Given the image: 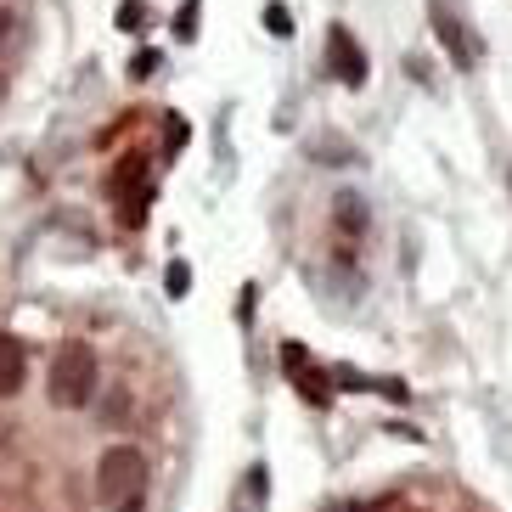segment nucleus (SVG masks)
I'll return each instance as SVG.
<instances>
[{"mask_svg": "<svg viewBox=\"0 0 512 512\" xmlns=\"http://www.w3.org/2000/svg\"><path fill=\"white\" fill-rule=\"evenodd\" d=\"M293 383H299V394L310 400V406H327V400H332V377H327V372H316V366L293 372Z\"/></svg>", "mask_w": 512, "mask_h": 512, "instance_id": "8", "label": "nucleus"}, {"mask_svg": "<svg viewBox=\"0 0 512 512\" xmlns=\"http://www.w3.org/2000/svg\"><path fill=\"white\" fill-rule=\"evenodd\" d=\"M164 287H169V299H181L186 287H192V271H186L181 259H175V265H169V276H164Z\"/></svg>", "mask_w": 512, "mask_h": 512, "instance_id": "12", "label": "nucleus"}, {"mask_svg": "<svg viewBox=\"0 0 512 512\" xmlns=\"http://www.w3.org/2000/svg\"><path fill=\"white\" fill-rule=\"evenodd\" d=\"M147 209H152V186L130 192V197H124V226H141V220H147Z\"/></svg>", "mask_w": 512, "mask_h": 512, "instance_id": "10", "label": "nucleus"}, {"mask_svg": "<svg viewBox=\"0 0 512 512\" xmlns=\"http://www.w3.org/2000/svg\"><path fill=\"white\" fill-rule=\"evenodd\" d=\"M327 512H366V501H338V507H327Z\"/></svg>", "mask_w": 512, "mask_h": 512, "instance_id": "16", "label": "nucleus"}, {"mask_svg": "<svg viewBox=\"0 0 512 512\" xmlns=\"http://www.w3.org/2000/svg\"><path fill=\"white\" fill-rule=\"evenodd\" d=\"M141 484H147V456L136 445H107L102 462H96V496L107 507H124V501L141 496Z\"/></svg>", "mask_w": 512, "mask_h": 512, "instance_id": "2", "label": "nucleus"}, {"mask_svg": "<svg viewBox=\"0 0 512 512\" xmlns=\"http://www.w3.org/2000/svg\"><path fill=\"white\" fill-rule=\"evenodd\" d=\"M332 209H338V231H344V237H361L366 231V197L361 192H338Z\"/></svg>", "mask_w": 512, "mask_h": 512, "instance_id": "7", "label": "nucleus"}, {"mask_svg": "<svg viewBox=\"0 0 512 512\" xmlns=\"http://www.w3.org/2000/svg\"><path fill=\"white\" fill-rule=\"evenodd\" d=\"M152 68H158V51H136V57H130V79H147Z\"/></svg>", "mask_w": 512, "mask_h": 512, "instance_id": "15", "label": "nucleus"}, {"mask_svg": "<svg viewBox=\"0 0 512 512\" xmlns=\"http://www.w3.org/2000/svg\"><path fill=\"white\" fill-rule=\"evenodd\" d=\"M434 29H439V40H445V51H451L456 68H467V62H473V51H467V34H462V23H456V17L439 6V0H434Z\"/></svg>", "mask_w": 512, "mask_h": 512, "instance_id": "6", "label": "nucleus"}, {"mask_svg": "<svg viewBox=\"0 0 512 512\" xmlns=\"http://www.w3.org/2000/svg\"><path fill=\"white\" fill-rule=\"evenodd\" d=\"M310 366V355H304V344H282V372L293 377V372H304Z\"/></svg>", "mask_w": 512, "mask_h": 512, "instance_id": "13", "label": "nucleus"}, {"mask_svg": "<svg viewBox=\"0 0 512 512\" xmlns=\"http://www.w3.org/2000/svg\"><path fill=\"white\" fill-rule=\"evenodd\" d=\"M141 23H147V6H141V0H124L119 6V29H141Z\"/></svg>", "mask_w": 512, "mask_h": 512, "instance_id": "14", "label": "nucleus"}, {"mask_svg": "<svg viewBox=\"0 0 512 512\" xmlns=\"http://www.w3.org/2000/svg\"><path fill=\"white\" fill-rule=\"evenodd\" d=\"M141 186H147V158H141V152H124L119 164H113V175H107V197H130V192H141Z\"/></svg>", "mask_w": 512, "mask_h": 512, "instance_id": "5", "label": "nucleus"}, {"mask_svg": "<svg viewBox=\"0 0 512 512\" xmlns=\"http://www.w3.org/2000/svg\"><path fill=\"white\" fill-rule=\"evenodd\" d=\"M265 29H271L276 40H287V34H293V12H287L282 0H271V6H265Z\"/></svg>", "mask_w": 512, "mask_h": 512, "instance_id": "11", "label": "nucleus"}, {"mask_svg": "<svg viewBox=\"0 0 512 512\" xmlns=\"http://www.w3.org/2000/svg\"><path fill=\"white\" fill-rule=\"evenodd\" d=\"M327 62H332V74L344 79L349 91H355V85H366V51L355 46V34L338 29V23L327 29Z\"/></svg>", "mask_w": 512, "mask_h": 512, "instance_id": "3", "label": "nucleus"}, {"mask_svg": "<svg viewBox=\"0 0 512 512\" xmlns=\"http://www.w3.org/2000/svg\"><path fill=\"white\" fill-rule=\"evenodd\" d=\"M197 17H203V6H197V0H181V12H175V40H197Z\"/></svg>", "mask_w": 512, "mask_h": 512, "instance_id": "9", "label": "nucleus"}, {"mask_svg": "<svg viewBox=\"0 0 512 512\" xmlns=\"http://www.w3.org/2000/svg\"><path fill=\"white\" fill-rule=\"evenodd\" d=\"M23 372H29V355L17 344L12 332H0V400H12L23 389Z\"/></svg>", "mask_w": 512, "mask_h": 512, "instance_id": "4", "label": "nucleus"}, {"mask_svg": "<svg viewBox=\"0 0 512 512\" xmlns=\"http://www.w3.org/2000/svg\"><path fill=\"white\" fill-rule=\"evenodd\" d=\"M91 394H96V349L62 344L57 361H51V400L62 411H79V406H91Z\"/></svg>", "mask_w": 512, "mask_h": 512, "instance_id": "1", "label": "nucleus"}, {"mask_svg": "<svg viewBox=\"0 0 512 512\" xmlns=\"http://www.w3.org/2000/svg\"><path fill=\"white\" fill-rule=\"evenodd\" d=\"M119 512H141V496H136V501H124V507H119Z\"/></svg>", "mask_w": 512, "mask_h": 512, "instance_id": "17", "label": "nucleus"}]
</instances>
